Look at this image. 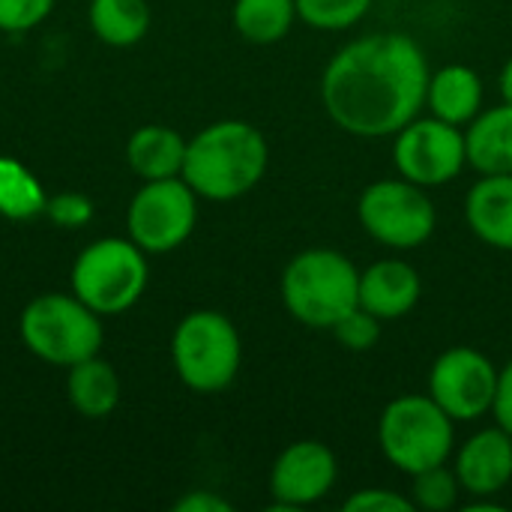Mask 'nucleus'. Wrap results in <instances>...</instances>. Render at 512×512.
<instances>
[{
	"label": "nucleus",
	"mask_w": 512,
	"mask_h": 512,
	"mask_svg": "<svg viewBox=\"0 0 512 512\" xmlns=\"http://www.w3.org/2000/svg\"><path fill=\"white\" fill-rule=\"evenodd\" d=\"M21 342L51 366H75L102 348V321L75 294H39L21 312Z\"/></svg>",
	"instance_id": "obj_6"
},
{
	"label": "nucleus",
	"mask_w": 512,
	"mask_h": 512,
	"mask_svg": "<svg viewBox=\"0 0 512 512\" xmlns=\"http://www.w3.org/2000/svg\"><path fill=\"white\" fill-rule=\"evenodd\" d=\"M498 390V366L471 345L438 354L429 369V396L456 420L474 423L492 411Z\"/></svg>",
	"instance_id": "obj_11"
},
{
	"label": "nucleus",
	"mask_w": 512,
	"mask_h": 512,
	"mask_svg": "<svg viewBox=\"0 0 512 512\" xmlns=\"http://www.w3.org/2000/svg\"><path fill=\"white\" fill-rule=\"evenodd\" d=\"M465 222L486 246L512 252V174H483L471 186Z\"/></svg>",
	"instance_id": "obj_15"
},
{
	"label": "nucleus",
	"mask_w": 512,
	"mask_h": 512,
	"mask_svg": "<svg viewBox=\"0 0 512 512\" xmlns=\"http://www.w3.org/2000/svg\"><path fill=\"white\" fill-rule=\"evenodd\" d=\"M498 87H501V99H504V102H510V105H512V57L507 60V63H504V69H501Z\"/></svg>",
	"instance_id": "obj_31"
},
{
	"label": "nucleus",
	"mask_w": 512,
	"mask_h": 512,
	"mask_svg": "<svg viewBox=\"0 0 512 512\" xmlns=\"http://www.w3.org/2000/svg\"><path fill=\"white\" fill-rule=\"evenodd\" d=\"M66 396L81 417L105 420L120 405V378H117L114 366L96 354V357H87V360L69 366Z\"/></svg>",
	"instance_id": "obj_19"
},
{
	"label": "nucleus",
	"mask_w": 512,
	"mask_h": 512,
	"mask_svg": "<svg viewBox=\"0 0 512 512\" xmlns=\"http://www.w3.org/2000/svg\"><path fill=\"white\" fill-rule=\"evenodd\" d=\"M468 165L480 174H512V105L501 102L480 111L465 126Z\"/></svg>",
	"instance_id": "obj_17"
},
{
	"label": "nucleus",
	"mask_w": 512,
	"mask_h": 512,
	"mask_svg": "<svg viewBox=\"0 0 512 512\" xmlns=\"http://www.w3.org/2000/svg\"><path fill=\"white\" fill-rule=\"evenodd\" d=\"M465 510L468 512H501L504 504L492 501V498H474V501H465Z\"/></svg>",
	"instance_id": "obj_32"
},
{
	"label": "nucleus",
	"mask_w": 512,
	"mask_h": 512,
	"mask_svg": "<svg viewBox=\"0 0 512 512\" xmlns=\"http://www.w3.org/2000/svg\"><path fill=\"white\" fill-rule=\"evenodd\" d=\"M492 414H495L498 426L512 435V360L504 369H498V390H495Z\"/></svg>",
	"instance_id": "obj_29"
},
{
	"label": "nucleus",
	"mask_w": 512,
	"mask_h": 512,
	"mask_svg": "<svg viewBox=\"0 0 512 512\" xmlns=\"http://www.w3.org/2000/svg\"><path fill=\"white\" fill-rule=\"evenodd\" d=\"M297 18L315 30H348L366 18L372 0H294Z\"/></svg>",
	"instance_id": "obj_24"
},
{
	"label": "nucleus",
	"mask_w": 512,
	"mask_h": 512,
	"mask_svg": "<svg viewBox=\"0 0 512 512\" xmlns=\"http://www.w3.org/2000/svg\"><path fill=\"white\" fill-rule=\"evenodd\" d=\"M333 339L345 348V351H354V354H363V351H372L381 339V321L366 312L363 306L351 309L333 330Z\"/></svg>",
	"instance_id": "obj_25"
},
{
	"label": "nucleus",
	"mask_w": 512,
	"mask_h": 512,
	"mask_svg": "<svg viewBox=\"0 0 512 512\" xmlns=\"http://www.w3.org/2000/svg\"><path fill=\"white\" fill-rule=\"evenodd\" d=\"M339 465L327 444L321 441H294L288 444L270 471V495L276 510H300L312 507L330 495L336 486Z\"/></svg>",
	"instance_id": "obj_12"
},
{
	"label": "nucleus",
	"mask_w": 512,
	"mask_h": 512,
	"mask_svg": "<svg viewBox=\"0 0 512 512\" xmlns=\"http://www.w3.org/2000/svg\"><path fill=\"white\" fill-rule=\"evenodd\" d=\"M426 51L408 33H369L339 48L321 75L327 117L357 138H393L426 108Z\"/></svg>",
	"instance_id": "obj_1"
},
{
	"label": "nucleus",
	"mask_w": 512,
	"mask_h": 512,
	"mask_svg": "<svg viewBox=\"0 0 512 512\" xmlns=\"http://www.w3.org/2000/svg\"><path fill=\"white\" fill-rule=\"evenodd\" d=\"M45 216L57 228H84L93 219V201L81 192H60L48 198Z\"/></svg>",
	"instance_id": "obj_27"
},
{
	"label": "nucleus",
	"mask_w": 512,
	"mask_h": 512,
	"mask_svg": "<svg viewBox=\"0 0 512 512\" xmlns=\"http://www.w3.org/2000/svg\"><path fill=\"white\" fill-rule=\"evenodd\" d=\"M54 9V0H0V30L24 33L42 24Z\"/></svg>",
	"instance_id": "obj_26"
},
{
	"label": "nucleus",
	"mask_w": 512,
	"mask_h": 512,
	"mask_svg": "<svg viewBox=\"0 0 512 512\" xmlns=\"http://www.w3.org/2000/svg\"><path fill=\"white\" fill-rule=\"evenodd\" d=\"M288 315L312 330H333L360 306V270L339 249H303L282 270Z\"/></svg>",
	"instance_id": "obj_3"
},
{
	"label": "nucleus",
	"mask_w": 512,
	"mask_h": 512,
	"mask_svg": "<svg viewBox=\"0 0 512 512\" xmlns=\"http://www.w3.org/2000/svg\"><path fill=\"white\" fill-rule=\"evenodd\" d=\"M90 27L105 45L129 48L141 42L150 30L147 0H93Z\"/></svg>",
	"instance_id": "obj_20"
},
{
	"label": "nucleus",
	"mask_w": 512,
	"mask_h": 512,
	"mask_svg": "<svg viewBox=\"0 0 512 512\" xmlns=\"http://www.w3.org/2000/svg\"><path fill=\"white\" fill-rule=\"evenodd\" d=\"M462 492L471 498H495L512 480V435L501 426L471 435L453 465Z\"/></svg>",
	"instance_id": "obj_13"
},
{
	"label": "nucleus",
	"mask_w": 512,
	"mask_h": 512,
	"mask_svg": "<svg viewBox=\"0 0 512 512\" xmlns=\"http://www.w3.org/2000/svg\"><path fill=\"white\" fill-rule=\"evenodd\" d=\"M195 222L198 195L183 177L144 180L126 213L129 240L147 255H165L180 249L192 237Z\"/></svg>",
	"instance_id": "obj_9"
},
{
	"label": "nucleus",
	"mask_w": 512,
	"mask_h": 512,
	"mask_svg": "<svg viewBox=\"0 0 512 512\" xmlns=\"http://www.w3.org/2000/svg\"><path fill=\"white\" fill-rule=\"evenodd\" d=\"M459 492H462V483H459L456 471L447 468V462L411 477V501H414V507L426 512L453 510L459 504Z\"/></svg>",
	"instance_id": "obj_23"
},
{
	"label": "nucleus",
	"mask_w": 512,
	"mask_h": 512,
	"mask_svg": "<svg viewBox=\"0 0 512 512\" xmlns=\"http://www.w3.org/2000/svg\"><path fill=\"white\" fill-rule=\"evenodd\" d=\"M267 165L270 147L258 126L246 120H219L186 144L183 180L198 198L237 201L261 183Z\"/></svg>",
	"instance_id": "obj_2"
},
{
	"label": "nucleus",
	"mask_w": 512,
	"mask_h": 512,
	"mask_svg": "<svg viewBox=\"0 0 512 512\" xmlns=\"http://www.w3.org/2000/svg\"><path fill=\"white\" fill-rule=\"evenodd\" d=\"M348 512H414V501L393 492V489H357L351 498H345Z\"/></svg>",
	"instance_id": "obj_28"
},
{
	"label": "nucleus",
	"mask_w": 512,
	"mask_h": 512,
	"mask_svg": "<svg viewBox=\"0 0 512 512\" xmlns=\"http://www.w3.org/2000/svg\"><path fill=\"white\" fill-rule=\"evenodd\" d=\"M393 162L399 177L432 189L453 183L468 165L465 129L438 117H414L393 135Z\"/></svg>",
	"instance_id": "obj_10"
},
{
	"label": "nucleus",
	"mask_w": 512,
	"mask_h": 512,
	"mask_svg": "<svg viewBox=\"0 0 512 512\" xmlns=\"http://www.w3.org/2000/svg\"><path fill=\"white\" fill-rule=\"evenodd\" d=\"M423 294L420 273L402 258H384L360 270V306L378 321L405 318Z\"/></svg>",
	"instance_id": "obj_14"
},
{
	"label": "nucleus",
	"mask_w": 512,
	"mask_h": 512,
	"mask_svg": "<svg viewBox=\"0 0 512 512\" xmlns=\"http://www.w3.org/2000/svg\"><path fill=\"white\" fill-rule=\"evenodd\" d=\"M360 228L390 249H417L423 246L438 225V210L423 186L390 177L369 183L357 198Z\"/></svg>",
	"instance_id": "obj_8"
},
{
	"label": "nucleus",
	"mask_w": 512,
	"mask_h": 512,
	"mask_svg": "<svg viewBox=\"0 0 512 512\" xmlns=\"http://www.w3.org/2000/svg\"><path fill=\"white\" fill-rule=\"evenodd\" d=\"M231 501H225L222 495L210 492V489H195L189 495H183L177 504H174V512H231Z\"/></svg>",
	"instance_id": "obj_30"
},
{
	"label": "nucleus",
	"mask_w": 512,
	"mask_h": 512,
	"mask_svg": "<svg viewBox=\"0 0 512 512\" xmlns=\"http://www.w3.org/2000/svg\"><path fill=\"white\" fill-rule=\"evenodd\" d=\"M297 21L294 0H237L234 3V27L252 45L282 42Z\"/></svg>",
	"instance_id": "obj_21"
},
{
	"label": "nucleus",
	"mask_w": 512,
	"mask_h": 512,
	"mask_svg": "<svg viewBox=\"0 0 512 512\" xmlns=\"http://www.w3.org/2000/svg\"><path fill=\"white\" fill-rule=\"evenodd\" d=\"M453 444L456 420L429 393L396 396L378 417V447L384 459L408 477L444 465Z\"/></svg>",
	"instance_id": "obj_4"
},
{
	"label": "nucleus",
	"mask_w": 512,
	"mask_h": 512,
	"mask_svg": "<svg viewBox=\"0 0 512 512\" xmlns=\"http://www.w3.org/2000/svg\"><path fill=\"white\" fill-rule=\"evenodd\" d=\"M186 138L171 129V126H141L132 132L126 144V159L129 168L141 180H168V177H183V162H186Z\"/></svg>",
	"instance_id": "obj_18"
},
{
	"label": "nucleus",
	"mask_w": 512,
	"mask_h": 512,
	"mask_svg": "<svg viewBox=\"0 0 512 512\" xmlns=\"http://www.w3.org/2000/svg\"><path fill=\"white\" fill-rule=\"evenodd\" d=\"M48 195L27 165L12 156H0V216L12 222H30L45 213Z\"/></svg>",
	"instance_id": "obj_22"
},
{
	"label": "nucleus",
	"mask_w": 512,
	"mask_h": 512,
	"mask_svg": "<svg viewBox=\"0 0 512 512\" xmlns=\"http://www.w3.org/2000/svg\"><path fill=\"white\" fill-rule=\"evenodd\" d=\"M171 360L177 378L201 396L222 393L234 384L243 360L240 333L228 315L213 309L189 312L171 339Z\"/></svg>",
	"instance_id": "obj_5"
},
{
	"label": "nucleus",
	"mask_w": 512,
	"mask_h": 512,
	"mask_svg": "<svg viewBox=\"0 0 512 512\" xmlns=\"http://www.w3.org/2000/svg\"><path fill=\"white\" fill-rule=\"evenodd\" d=\"M0 33H3V30H0Z\"/></svg>",
	"instance_id": "obj_33"
},
{
	"label": "nucleus",
	"mask_w": 512,
	"mask_h": 512,
	"mask_svg": "<svg viewBox=\"0 0 512 512\" xmlns=\"http://www.w3.org/2000/svg\"><path fill=\"white\" fill-rule=\"evenodd\" d=\"M426 108L432 117L465 129L483 111V78L465 63L441 66L429 75Z\"/></svg>",
	"instance_id": "obj_16"
},
{
	"label": "nucleus",
	"mask_w": 512,
	"mask_h": 512,
	"mask_svg": "<svg viewBox=\"0 0 512 512\" xmlns=\"http://www.w3.org/2000/svg\"><path fill=\"white\" fill-rule=\"evenodd\" d=\"M147 288V252L132 240L102 237L81 249L72 264V294L96 315L132 309Z\"/></svg>",
	"instance_id": "obj_7"
}]
</instances>
